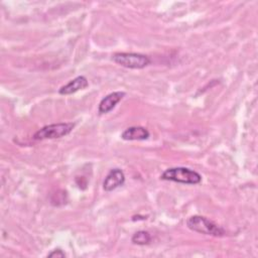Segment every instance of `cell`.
Instances as JSON below:
<instances>
[{
  "mask_svg": "<svg viewBox=\"0 0 258 258\" xmlns=\"http://www.w3.org/2000/svg\"><path fill=\"white\" fill-rule=\"evenodd\" d=\"M125 182V174L120 168L111 169L103 181V188L106 191H112L123 185Z\"/></svg>",
  "mask_w": 258,
  "mask_h": 258,
  "instance_id": "cell-5",
  "label": "cell"
},
{
  "mask_svg": "<svg viewBox=\"0 0 258 258\" xmlns=\"http://www.w3.org/2000/svg\"><path fill=\"white\" fill-rule=\"evenodd\" d=\"M47 257H66V254L60 249H54L47 254Z\"/></svg>",
  "mask_w": 258,
  "mask_h": 258,
  "instance_id": "cell-10",
  "label": "cell"
},
{
  "mask_svg": "<svg viewBox=\"0 0 258 258\" xmlns=\"http://www.w3.org/2000/svg\"><path fill=\"white\" fill-rule=\"evenodd\" d=\"M74 123H56L49 124L38 131H36L33 135L34 140H44V139H55L66 136L72 132L74 129Z\"/></svg>",
  "mask_w": 258,
  "mask_h": 258,
  "instance_id": "cell-4",
  "label": "cell"
},
{
  "mask_svg": "<svg viewBox=\"0 0 258 258\" xmlns=\"http://www.w3.org/2000/svg\"><path fill=\"white\" fill-rule=\"evenodd\" d=\"M186 226L191 231H195L204 235H210L215 237H222L226 235V232L222 227H220L213 221L207 219L206 217L199 216V215L189 217L186 220Z\"/></svg>",
  "mask_w": 258,
  "mask_h": 258,
  "instance_id": "cell-2",
  "label": "cell"
},
{
  "mask_svg": "<svg viewBox=\"0 0 258 258\" xmlns=\"http://www.w3.org/2000/svg\"><path fill=\"white\" fill-rule=\"evenodd\" d=\"M160 178L184 184H198L202 181V175L199 172L183 166L167 168L162 172Z\"/></svg>",
  "mask_w": 258,
  "mask_h": 258,
  "instance_id": "cell-1",
  "label": "cell"
},
{
  "mask_svg": "<svg viewBox=\"0 0 258 258\" xmlns=\"http://www.w3.org/2000/svg\"><path fill=\"white\" fill-rule=\"evenodd\" d=\"M112 60L124 68L136 70L144 69L151 62L147 55L136 52H116L112 55Z\"/></svg>",
  "mask_w": 258,
  "mask_h": 258,
  "instance_id": "cell-3",
  "label": "cell"
},
{
  "mask_svg": "<svg viewBox=\"0 0 258 258\" xmlns=\"http://www.w3.org/2000/svg\"><path fill=\"white\" fill-rule=\"evenodd\" d=\"M150 136L149 131L142 127V126H131L125 129L122 134L121 138L124 140H146Z\"/></svg>",
  "mask_w": 258,
  "mask_h": 258,
  "instance_id": "cell-8",
  "label": "cell"
},
{
  "mask_svg": "<svg viewBox=\"0 0 258 258\" xmlns=\"http://www.w3.org/2000/svg\"><path fill=\"white\" fill-rule=\"evenodd\" d=\"M151 235L147 231H137L131 238V241L133 244L136 245H147L151 242Z\"/></svg>",
  "mask_w": 258,
  "mask_h": 258,
  "instance_id": "cell-9",
  "label": "cell"
},
{
  "mask_svg": "<svg viewBox=\"0 0 258 258\" xmlns=\"http://www.w3.org/2000/svg\"><path fill=\"white\" fill-rule=\"evenodd\" d=\"M89 86V82L86 77L84 76H78L75 79L71 80L68 84L60 87L58 90V93L60 95H71L74 94L80 90H84Z\"/></svg>",
  "mask_w": 258,
  "mask_h": 258,
  "instance_id": "cell-7",
  "label": "cell"
},
{
  "mask_svg": "<svg viewBox=\"0 0 258 258\" xmlns=\"http://www.w3.org/2000/svg\"><path fill=\"white\" fill-rule=\"evenodd\" d=\"M124 96H125V93L120 92V91L113 92V93H110L109 95L105 96L99 104V108H98L99 113L100 114L109 113L124 98Z\"/></svg>",
  "mask_w": 258,
  "mask_h": 258,
  "instance_id": "cell-6",
  "label": "cell"
}]
</instances>
